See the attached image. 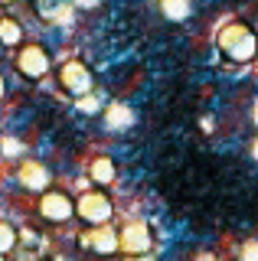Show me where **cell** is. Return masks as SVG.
I'll list each match as a JSON object with an SVG mask.
<instances>
[{
	"label": "cell",
	"instance_id": "1",
	"mask_svg": "<svg viewBox=\"0 0 258 261\" xmlns=\"http://www.w3.org/2000/svg\"><path fill=\"white\" fill-rule=\"evenodd\" d=\"M216 46H219V53L225 56V59L232 62H252L258 56V33L248 27V23L242 20H232L225 23V27L219 30V36H216Z\"/></svg>",
	"mask_w": 258,
	"mask_h": 261
},
{
	"label": "cell",
	"instance_id": "2",
	"mask_svg": "<svg viewBox=\"0 0 258 261\" xmlns=\"http://www.w3.org/2000/svg\"><path fill=\"white\" fill-rule=\"evenodd\" d=\"M75 212L88 225H108L111 216H115V206H111V199L105 196V190H88V193L79 196Z\"/></svg>",
	"mask_w": 258,
	"mask_h": 261
},
{
	"label": "cell",
	"instance_id": "3",
	"mask_svg": "<svg viewBox=\"0 0 258 261\" xmlns=\"http://www.w3.org/2000/svg\"><path fill=\"white\" fill-rule=\"evenodd\" d=\"M39 216L53 225H62L75 216V202L62 190H46V193H39Z\"/></svg>",
	"mask_w": 258,
	"mask_h": 261
},
{
	"label": "cell",
	"instance_id": "4",
	"mask_svg": "<svg viewBox=\"0 0 258 261\" xmlns=\"http://www.w3.org/2000/svg\"><path fill=\"white\" fill-rule=\"evenodd\" d=\"M59 85L66 88L69 95L82 98V95H88V92L95 88L92 69H88L85 62H79V59H69V62H62V65H59Z\"/></svg>",
	"mask_w": 258,
	"mask_h": 261
},
{
	"label": "cell",
	"instance_id": "5",
	"mask_svg": "<svg viewBox=\"0 0 258 261\" xmlns=\"http://www.w3.org/2000/svg\"><path fill=\"white\" fill-rule=\"evenodd\" d=\"M118 245H121V251H124V255H150V248H154L150 225L147 222H127L118 232Z\"/></svg>",
	"mask_w": 258,
	"mask_h": 261
},
{
	"label": "cell",
	"instance_id": "6",
	"mask_svg": "<svg viewBox=\"0 0 258 261\" xmlns=\"http://www.w3.org/2000/svg\"><path fill=\"white\" fill-rule=\"evenodd\" d=\"M49 69H53V62H49V53H46L43 46H36V43L20 46V53H17V72H20V75L43 79Z\"/></svg>",
	"mask_w": 258,
	"mask_h": 261
},
{
	"label": "cell",
	"instance_id": "7",
	"mask_svg": "<svg viewBox=\"0 0 258 261\" xmlns=\"http://www.w3.org/2000/svg\"><path fill=\"white\" fill-rule=\"evenodd\" d=\"M17 179L27 193H46L49 190V170H46V163L30 160V157L17 167Z\"/></svg>",
	"mask_w": 258,
	"mask_h": 261
},
{
	"label": "cell",
	"instance_id": "8",
	"mask_svg": "<svg viewBox=\"0 0 258 261\" xmlns=\"http://www.w3.org/2000/svg\"><path fill=\"white\" fill-rule=\"evenodd\" d=\"M82 245L92 248L95 255H115V251H121L118 232L111 225H92L88 232H82Z\"/></svg>",
	"mask_w": 258,
	"mask_h": 261
},
{
	"label": "cell",
	"instance_id": "9",
	"mask_svg": "<svg viewBox=\"0 0 258 261\" xmlns=\"http://www.w3.org/2000/svg\"><path fill=\"white\" fill-rule=\"evenodd\" d=\"M118 176V167L111 157H95L92 163H88V179H92L95 186H111Z\"/></svg>",
	"mask_w": 258,
	"mask_h": 261
},
{
	"label": "cell",
	"instance_id": "10",
	"mask_svg": "<svg viewBox=\"0 0 258 261\" xmlns=\"http://www.w3.org/2000/svg\"><path fill=\"white\" fill-rule=\"evenodd\" d=\"M105 124H108L111 130H124V127H131V124H134V111H131V105H124V101L108 105V108H105Z\"/></svg>",
	"mask_w": 258,
	"mask_h": 261
},
{
	"label": "cell",
	"instance_id": "11",
	"mask_svg": "<svg viewBox=\"0 0 258 261\" xmlns=\"http://www.w3.org/2000/svg\"><path fill=\"white\" fill-rule=\"evenodd\" d=\"M157 7H160V13H164L167 20L180 23V20H187V16H190L193 0H157Z\"/></svg>",
	"mask_w": 258,
	"mask_h": 261
},
{
	"label": "cell",
	"instance_id": "12",
	"mask_svg": "<svg viewBox=\"0 0 258 261\" xmlns=\"http://www.w3.org/2000/svg\"><path fill=\"white\" fill-rule=\"evenodd\" d=\"M0 43L4 46H23V27L13 16H0Z\"/></svg>",
	"mask_w": 258,
	"mask_h": 261
},
{
	"label": "cell",
	"instance_id": "13",
	"mask_svg": "<svg viewBox=\"0 0 258 261\" xmlns=\"http://www.w3.org/2000/svg\"><path fill=\"white\" fill-rule=\"evenodd\" d=\"M17 242H20L17 228H13L10 222H4V219H0V255H10V251L17 248Z\"/></svg>",
	"mask_w": 258,
	"mask_h": 261
},
{
	"label": "cell",
	"instance_id": "14",
	"mask_svg": "<svg viewBox=\"0 0 258 261\" xmlns=\"http://www.w3.org/2000/svg\"><path fill=\"white\" fill-rule=\"evenodd\" d=\"M75 108L82 111V114H95V111L101 108V101H98L92 92H88V95H82V98H75Z\"/></svg>",
	"mask_w": 258,
	"mask_h": 261
},
{
	"label": "cell",
	"instance_id": "15",
	"mask_svg": "<svg viewBox=\"0 0 258 261\" xmlns=\"http://www.w3.org/2000/svg\"><path fill=\"white\" fill-rule=\"evenodd\" d=\"M239 261H258V239H248L245 245H242Z\"/></svg>",
	"mask_w": 258,
	"mask_h": 261
},
{
	"label": "cell",
	"instance_id": "16",
	"mask_svg": "<svg viewBox=\"0 0 258 261\" xmlns=\"http://www.w3.org/2000/svg\"><path fill=\"white\" fill-rule=\"evenodd\" d=\"M101 0H72V7H79V10H95Z\"/></svg>",
	"mask_w": 258,
	"mask_h": 261
},
{
	"label": "cell",
	"instance_id": "17",
	"mask_svg": "<svg viewBox=\"0 0 258 261\" xmlns=\"http://www.w3.org/2000/svg\"><path fill=\"white\" fill-rule=\"evenodd\" d=\"M124 261H154L150 255H124Z\"/></svg>",
	"mask_w": 258,
	"mask_h": 261
},
{
	"label": "cell",
	"instance_id": "18",
	"mask_svg": "<svg viewBox=\"0 0 258 261\" xmlns=\"http://www.w3.org/2000/svg\"><path fill=\"white\" fill-rule=\"evenodd\" d=\"M4 92H7V82H4V75H0V98H4Z\"/></svg>",
	"mask_w": 258,
	"mask_h": 261
},
{
	"label": "cell",
	"instance_id": "19",
	"mask_svg": "<svg viewBox=\"0 0 258 261\" xmlns=\"http://www.w3.org/2000/svg\"><path fill=\"white\" fill-rule=\"evenodd\" d=\"M196 261H216V255H199Z\"/></svg>",
	"mask_w": 258,
	"mask_h": 261
},
{
	"label": "cell",
	"instance_id": "20",
	"mask_svg": "<svg viewBox=\"0 0 258 261\" xmlns=\"http://www.w3.org/2000/svg\"><path fill=\"white\" fill-rule=\"evenodd\" d=\"M252 121H255V127H258V105L252 108Z\"/></svg>",
	"mask_w": 258,
	"mask_h": 261
},
{
	"label": "cell",
	"instance_id": "21",
	"mask_svg": "<svg viewBox=\"0 0 258 261\" xmlns=\"http://www.w3.org/2000/svg\"><path fill=\"white\" fill-rule=\"evenodd\" d=\"M252 157H255V160H258V141H255V144H252Z\"/></svg>",
	"mask_w": 258,
	"mask_h": 261
},
{
	"label": "cell",
	"instance_id": "22",
	"mask_svg": "<svg viewBox=\"0 0 258 261\" xmlns=\"http://www.w3.org/2000/svg\"><path fill=\"white\" fill-rule=\"evenodd\" d=\"M0 4H10V0H0Z\"/></svg>",
	"mask_w": 258,
	"mask_h": 261
},
{
	"label": "cell",
	"instance_id": "23",
	"mask_svg": "<svg viewBox=\"0 0 258 261\" xmlns=\"http://www.w3.org/2000/svg\"><path fill=\"white\" fill-rule=\"evenodd\" d=\"M0 261H4V255H0Z\"/></svg>",
	"mask_w": 258,
	"mask_h": 261
}]
</instances>
